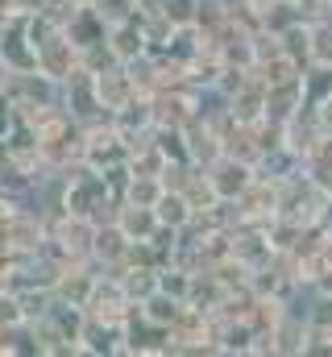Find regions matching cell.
Instances as JSON below:
<instances>
[{
	"instance_id": "1",
	"label": "cell",
	"mask_w": 332,
	"mask_h": 357,
	"mask_svg": "<svg viewBox=\"0 0 332 357\" xmlns=\"http://www.w3.org/2000/svg\"><path fill=\"white\" fill-rule=\"evenodd\" d=\"M204 171H208V183H212L216 199H233V204H237L249 187L257 183V162L237 158V154H220V158L208 162Z\"/></svg>"
},
{
	"instance_id": "2",
	"label": "cell",
	"mask_w": 332,
	"mask_h": 357,
	"mask_svg": "<svg viewBox=\"0 0 332 357\" xmlns=\"http://www.w3.org/2000/svg\"><path fill=\"white\" fill-rule=\"evenodd\" d=\"M96 96H100L104 112H121V108H125L133 96H142V91H137L133 71H129L125 63H116V67H108V71L96 75Z\"/></svg>"
},
{
	"instance_id": "3",
	"label": "cell",
	"mask_w": 332,
	"mask_h": 357,
	"mask_svg": "<svg viewBox=\"0 0 332 357\" xmlns=\"http://www.w3.org/2000/svg\"><path fill=\"white\" fill-rule=\"evenodd\" d=\"M108 46H112L116 63H125V67H133V63L150 59V38H146V25H142L137 17H133V21L112 25V29H108Z\"/></svg>"
},
{
	"instance_id": "4",
	"label": "cell",
	"mask_w": 332,
	"mask_h": 357,
	"mask_svg": "<svg viewBox=\"0 0 332 357\" xmlns=\"http://www.w3.org/2000/svg\"><path fill=\"white\" fill-rule=\"evenodd\" d=\"M116 225H121V233H125L129 241H154V233L163 229L158 212L146 208V204H121V208H116Z\"/></svg>"
},
{
	"instance_id": "5",
	"label": "cell",
	"mask_w": 332,
	"mask_h": 357,
	"mask_svg": "<svg viewBox=\"0 0 332 357\" xmlns=\"http://www.w3.org/2000/svg\"><path fill=\"white\" fill-rule=\"evenodd\" d=\"M154 212H158V220H163L166 229H179V233H183V229L195 220V204H191V199H187L179 187H166L163 199L154 204Z\"/></svg>"
},
{
	"instance_id": "6",
	"label": "cell",
	"mask_w": 332,
	"mask_h": 357,
	"mask_svg": "<svg viewBox=\"0 0 332 357\" xmlns=\"http://www.w3.org/2000/svg\"><path fill=\"white\" fill-rule=\"evenodd\" d=\"M183 312H187V299H174V295H166V291H154V295L142 303V316H146L150 324H163V328H174V324L183 320Z\"/></svg>"
},
{
	"instance_id": "7",
	"label": "cell",
	"mask_w": 332,
	"mask_h": 357,
	"mask_svg": "<svg viewBox=\"0 0 332 357\" xmlns=\"http://www.w3.org/2000/svg\"><path fill=\"white\" fill-rule=\"evenodd\" d=\"M116 278H121V287L129 291V299H133V303H146V299L158 291V270H154V266H133V262H125Z\"/></svg>"
},
{
	"instance_id": "8",
	"label": "cell",
	"mask_w": 332,
	"mask_h": 357,
	"mask_svg": "<svg viewBox=\"0 0 332 357\" xmlns=\"http://www.w3.org/2000/svg\"><path fill=\"white\" fill-rule=\"evenodd\" d=\"M329 96H332V67L308 63L303 67V108H320Z\"/></svg>"
},
{
	"instance_id": "9",
	"label": "cell",
	"mask_w": 332,
	"mask_h": 357,
	"mask_svg": "<svg viewBox=\"0 0 332 357\" xmlns=\"http://www.w3.org/2000/svg\"><path fill=\"white\" fill-rule=\"evenodd\" d=\"M278 42H282V54H287L291 63H299V71L312 63V25L295 21L291 29H282V33H278Z\"/></svg>"
},
{
	"instance_id": "10",
	"label": "cell",
	"mask_w": 332,
	"mask_h": 357,
	"mask_svg": "<svg viewBox=\"0 0 332 357\" xmlns=\"http://www.w3.org/2000/svg\"><path fill=\"white\" fill-rule=\"evenodd\" d=\"M312 63L332 67V21H316L312 25Z\"/></svg>"
},
{
	"instance_id": "11",
	"label": "cell",
	"mask_w": 332,
	"mask_h": 357,
	"mask_svg": "<svg viewBox=\"0 0 332 357\" xmlns=\"http://www.w3.org/2000/svg\"><path fill=\"white\" fill-rule=\"evenodd\" d=\"M308 324L320 328V333H332V291L316 295V299L308 303Z\"/></svg>"
},
{
	"instance_id": "12",
	"label": "cell",
	"mask_w": 332,
	"mask_h": 357,
	"mask_svg": "<svg viewBox=\"0 0 332 357\" xmlns=\"http://www.w3.org/2000/svg\"><path fill=\"white\" fill-rule=\"evenodd\" d=\"M8 79H13V71H8V63H4V59H0V91L8 88Z\"/></svg>"
}]
</instances>
